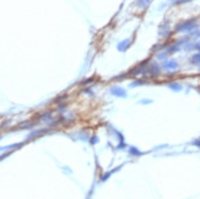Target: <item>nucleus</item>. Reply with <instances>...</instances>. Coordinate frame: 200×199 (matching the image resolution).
Wrapping results in <instances>:
<instances>
[{
    "label": "nucleus",
    "mask_w": 200,
    "mask_h": 199,
    "mask_svg": "<svg viewBox=\"0 0 200 199\" xmlns=\"http://www.w3.org/2000/svg\"><path fill=\"white\" fill-rule=\"evenodd\" d=\"M195 26V21L194 20H189L185 21V22H182L181 25L177 26V31L178 32H183V31H190Z\"/></svg>",
    "instance_id": "f257e3e1"
},
{
    "label": "nucleus",
    "mask_w": 200,
    "mask_h": 199,
    "mask_svg": "<svg viewBox=\"0 0 200 199\" xmlns=\"http://www.w3.org/2000/svg\"><path fill=\"white\" fill-rule=\"evenodd\" d=\"M111 93L113 95V96H117V97H127V92L120 87H112Z\"/></svg>",
    "instance_id": "f03ea898"
},
{
    "label": "nucleus",
    "mask_w": 200,
    "mask_h": 199,
    "mask_svg": "<svg viewBox=\"0 0 200 199\" xmlns=\"http://www.w3.org/2000/svg\"><path fill=\"white\" fill-rule=\"evenodd\" d=\"M163 68L168 69V70H176L178 68V63L176 60H167V62L163 63Z\"/></svg>",
    "instance_id": "7ed1b4c3"
},
{
    "label": "nucleus",
    "mask_w": 200,
    "mask_h": 199,
    "mask_svg": "<svg viewBox=\"0 0 200 199\" xmlns=\"http://www.w3.org/2000/svg\"><path fill=\"white\" fill-rule=\"evenodd\" d=\"M129 46H130V41L129 40H125V41H123L121 43H119V44H118V49L120 52H125V50L129 48Z\"/></svg>",
    "instance_id": "20e7f679"
},
{
    "label": "nucleus",
    "mask_w": 200,
    "mask_h": 199,
    "mask_svg": "<svg viewBox=\"0 0 200 199\" xmlns=\"http://www.w3.org/2000/svg\"><path fill=\"white\" fill-rule=\"evenodd\" d=\"M150 1H151V0H138V5L140 7H142V9H145V7L149 6Z\"/></svg>",
    "instance_id": "39448f33"
},
{
    "label": "nucleus",
    "mask_w": 200,
    "mask_h": 199,
    "mask_svg": "<svg viewBox=\"0 0 200 199\" xmlns=\"http://www.w3.org/2000/svg\"><path fill=\"white\" fill-rule=\"evenodd\" d=\"M190 62H192L193 64H200V54L194 55V57L190 59Z\"/></svg>",
    "instance_id": "423d86ee"
},
{
    "label": "nucleus",
    "mask_w": 200,
    "mask_h": 199,
    "mask_svg": "<svg viewBox=\"0 0 200 199\" xmlns=\"http://www.w3.org/2000/svg\"><path fill=\"white\" fill-rule=\"evenodd\" d=\"M169 87H171V89H174V91H179V90L182 89L181 85H178V84H171V85H169Z\"/></svg>",
    "instance_id": "0eeeda50"
}]
</instances>
